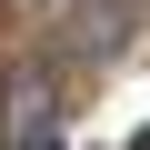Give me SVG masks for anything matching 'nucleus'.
Segmentation results:
<instances>
[{"instance_id": "7ed1b4c3", "label": "nucleus", "mask_w": 150, "mask_h": 150, "mask_svg": "<svg viewBox=\"0 0 150 150\" xmlns=\"http://www.w3.org/2000/svg\"><path fill=\"white\" fill-rule=\"evenodd\" d=\"M130 150H150V130H140V140H130Z\"/></svg>"}, {"instance_id": "f257e3e1", "label": "nucleus", "mask_w": 150, "mask_h": 150, "mask_svg": "<svg viewBox=\"0 0 150 150\" xmlns=\"http://www.w3.org/2000/svg\"><path fill=\"white\" fill-rule=\"evenodd\" d=\"M0 150H60V110H50V70H20V80H10V120H0Z\"/></svg>"}, {"instance_id": "f03ea898", "label": "nucleus", "mask_w": 150, "mask_h": 150, "mask_svg": "<svg viewBox=\"0 0 150 150\" xmlns=\"http://www.w3.org/2000/svg\"><path fill=\"white\" fill-rule=\"evenodd\" d=\"M80 50H90V60H120V50H130V10H120V0L80 10Z\"/></svg>"}]
</instances>
